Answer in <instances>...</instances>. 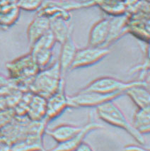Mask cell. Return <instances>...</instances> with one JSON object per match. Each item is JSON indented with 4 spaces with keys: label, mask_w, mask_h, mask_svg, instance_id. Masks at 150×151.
<instances>
[{
    "label": "cell",
    "mask_w": 150,
    "mask_h": 151,
    "mask_svg": "<svg viewBox=\"0 0 150 151\" xmlns=\"http://www.w3.org/2000/svg\"><path fill=\"white\" fill-rule=\"evenodd\" d=\"M6 67L9 78L23 92L29 91L31 82L41 70L31 53L8 63Z\"/></svg>",
    "instance_id": "1"
},
{
    "label": "cell",
    "mask_w": 150,
    "mask_h": 151,
    "mask_svg": "<svg viewBox=\"0 0 150 151\" xmlns=\"http://www.w3.org/2000/svg\"><path fill=\"white\" fill-rule=\"evenodd\" d=\"M96 111L99 119L103 122L126 131L138 144L142 145L145 144V139L143 135L136 131L123 111L114 102V100L109 101L98 106Z\"/></svg>",
    "instance_id": "2"
},
{
    "label": "cell",
    "mask_w": 150,
    "mask_h": 151,
    "mask_svg": "<svg viewBox=\"0 0 150 151\" xmlns=\"http://www.w3.org/2000/svg\"><path fill=\"white\" fill-rule=\"evenodd\" d=\"M64 78L61 75L58 61L50 68L41 70L29 87V92L48 99L60 87Z\"/></svg>",
    "instance_id": "3"
},
{
    "label": "cell",
    "mask_w": 150,
    "mask_h": 151,
    "mask_svg": "<svg viewBox=\"0 0 150 151\" xmlns=\"http://www.w3.org/2000/svg\"><path fill=\"white\" fill-rule=\"evenodd\" d=\"M136 85L149 86V83L145 80H141L125 82L113 77L105 76L101 77L93 80L81 90L96 92L106 94L119 92L125 94V92L127 89Z\"/></svg>",
    "instance_id": "4"
},
{
    "label": "cell",
    "mask_w": 150,
    "mask_h": 151,
    "mask_svg": "<svg viewBox=\"0 0 150 151\" xmlns=\"http://www.w3.org/2000/svg\"><path fill=\"white\" fill-rule=\"evenodd\" d=\"M125 95L124 93L101 94V93L80 90L79 92L69 96L70 108H93L104 104L109 101L116 100L120 96Z\"/></svg>",
    "instance_id": "5"
},
{
    "label": "cell",
    "mask_w": 150,
    "mask_h": 151,
    "mask_svg": "<svg viewBox=\"0 0 150 151\" xmlns=\"http://www.w3.org/2000/svg\"><path fill=\"white\" fill-rule=\"evenodd\" d=\"M111 52L109 47H92L78 49L69 70L86 68L100 62Z\"/></svg>",
    "instance_id": "6"
},
{
    "label": "cell",
    "mask_w": 150,
    "mask_h": 151,
    "mask_svg": "<svg viewBox=\"0 0 150 151\" xmlns=\"http://www.w3.org/2000/svg\"><path fill=\"white\" fill-rule=\"evenodd\" d=\"M69 108V96L65 91V80L61 82L57 90L47 99L45 120L48 123L55 120Z\"/></svg>",
    "instance_id": "7"
},
{
    "label": "cell",
    "mask_w": 150,
    "mask_h": 151,
    "mask_svg": "<svg viewBox=\"0 0 150 151\" xmlns=\"http://www.w3.org/2000/svg\"><path fill=\"white\" fill-rule=\"evenodd\" d=\"M103 128L104 126L102 124H99L94 121H91L83 126V129L79 134L66 141L57 143L56 146L45 151H74L76 147L79 146V144L84 140L87 135L89 134L92 131L101 129Z\"/></svg>",
    "instance_id": "8"
},
{
    "label": "cell",
    "mask_w": 150,
    "mask_h": 151,
    "mask_svg": "<svg viewBox=\"0 0 150 151\" xmlns=\"http://www.w3.org/2000/svg\"><path fill=\"white\" fill-rule=\"evenodd\" d=\"M60 55L59 58V66L62 76L64 78L66 73L70 69L74 56L78 48L73 38V30L69 32L67 38L62 43Z\"/></svg>",
    "instance_id": "9"
},
{
    "label": "cell",
    "mask_w": 150,
    "mask_h": 151,
    "mask_svg": "<svg viewBox=\"0 0 150 151\" xmlns=\"http://www.w3.org/2000/svg\"><path fill=\"white\" fill-rule=\"evenodd\" d=\"M109 33V19H104L96 23L91 29L89 46L107 47Z\"/></svg>",
    "instance_id": "10"
},
{
    "label": "cell",
    "mask_w": 150,
    "mask_h": 151,
    "mask_svg": "<svg viewBox=\"0 0 150 151\" xmlns=\"http://www.w3.org/2000/svg\"><path fill=\"white\" fill-rule=\"evenodd\" d=\"M43 134L31 133L11 145V151H45Z\"/></svg>",
    "instance_id": "11"
},
{
    "label": "cell",
    "mask_w": 150,
    "mask_h": 151,
    "mask_svg": "<svg viewBox=\"0 0 150 151\" xmlns=\"http://www.w3.org/2000/svg\"><path fill=\"white\" fill-rule=\"evenodd\" d=\"M50 27V19L44 16L36 17L27 29V38L30 47L42 36L48 32Z\"/></svg>",
    "instance_id": "12"
},
{
    "label": "cell",
    "mask_w": 150,
    "mask_h": 151,
    "mask_svg": "<svg viewBox=\"0 0 150 151\" xmlns=\"http://www.w3.org/2000/svg\"><path fill=\"white\" fill-rule=\"evenodd\" d=\"M82 129L83 126L64 124L55 126L53 129H46L45 133L49 135L57 143H60L79 134Z\"/></svg>",
    "instance_id": "13"
},
{
    "label": "cell",
    "mask_w": 150,
    "mask_h": 151,
    "mask_svg": "<svg viewBox=\"0 0 150 151\" xmlns=\"http://www.w3.org/2000/svg\"><path fill=\"white\" fill-rule=\"evenodd\" d=\"M47 111V99L38 94H33L29 106L26 116L32 122L45 120Z\"/></svg>",
    "instance_id": "14"
},
{
    "label": "cell",
    "mask_w": 150,
    "mask_h": 151,
    "mask_svg": "<svg viewBox=\"0 0 150 151\" xmlns=\"http://www.w3.org/2000/svg\"><path fill=\"white\" fill-rule=\"evenodd\" d=\"M125 95L128 96L137 109L149 107L150 92L149 86L136 85L130 87L125 92Z\"/></svg>",
    "instance_id": "15"
},
{
    "label": "cell",
    "mask_w": 150,
    "mask_h": 151,
    "mask_svg": "<svg viewBox=\"0 0 150 151\" xmlns=\"http://www.w3.org/2000/svg\"><path fill=\"white\" fill-rule=\"evenodd\" d=\"M132 126L142 135L149 134L150 132L149 107L137 109L133 116Z\"/></svg>",
    "instance_id": "16"
},
{
    "label": "cell",
    "mask_w": 150,
    "mask_h": 151,
    "mask_svg": "<svg viewBox=\"0 0 150 151\" xmlns=\"http://www.w3.org/2000/svg\"><path fill=\"white\" fill-rule=\"evenodd\" d=\"M50 31L53 33L57 42H59L60 44L67 38L69 32L72 30L71 27L68 26L64 20L62 18L54 19L50 20Z\"/></svg>",
    "instance_id": "17"
},
{
    "label": "cell",
    "mask_w": 150,
    "mask_h": 151,
    "mask_svg": "<svg viewBox=\"0 0 150 151\" xmlns=\"http://www.w3.org/2000/svg\"><path fill=\"white\" fill-rule=\"evenodd\" d=\"M125 22V17H121L109 20V33L106 46L109 47L110 44L116 41L123 35L126 25Z\"/></svg>",
    "instance_id": "18"
},
{
    "label": "cell",
    "mask_w": 150,
    "mask_h": 151,
    "mask_svg": "<svg viewBox=\"0 0 150 151\" xmlns=\"http://www.w3.org/2000/svg\"><path fill=\"white\" fill-rule=\"evenodd\" d=\"M30 53L40 70H43L46 68L51 61L53 58V49H41L31 51Z\"/></svg>",
    "instance_id": "19"
},
{
    "label": "cell",
    "mask_w": 150,
    "mask_h": 151,
    "mask_svg": "<svg viewBox=\"0 0 150 151\" xmlns=\"http://www.w3.org/2000/svg\"><path fill=\"white\" fill-rule=\"evenodd\" d=\"M56 42V39L54 36L53 33L50 29L48 32L42 36L37 41L35 42L34 45H31V51L41 50V49H53Z\"/></svg>",
    "instance_id": "20"
},
{
    "label": "cell",
    "mask_w": 150,
    "mask_h": 151,
    "mask_svg": "<svg viewBox=\"0 0 150 151\" xmlns=\"http://www.w3.org/2000/svg\"><path fill=\"white\" fill-rule=\"evenodd\" d=\"M19 10L20 9L17 7L16 5H15L14 7L0 14V25L4 27H9L13 25L18 19Z\"/></svg>",
    "instance_id": "21"
},
{
    "label": "cell",
    "mask_w": 150,
    "mask_h": 151,
    "mask_svg": "<svg viewBox=\"0 0 150 151\" xmlns=\"http://www.w3.org/2000/svg\"><path fill=\"white\" fill-rule=\"evenodd\" d=\"M42 3L43 0H16V5L19 9L33 12L41 7Z\"/></svg>",
    "instance_id": "22"
},
{
    "label": "cell",
    "mask_w": 150,
    "mask_h": 151,
    "mask_svg": "<svg viewBox=\"0 0 150 151\" xmlns=\"http://www.w3.org/2000/svg\"><path fill=\"white\" fill-rule=\"evenodd\" d=\"M16 114L14 109L6 108L0 110V130L9 124L14 120Z\"/></svg>",
    "instance_id": "23"
},
{
    "label": "cell",
    "mask_w": 150,
    "mask_h": 151,
    "mask_svg": "<svg viewBox=\"0 0 150 151\" xmlns=\"http://www.w3.org/2000/svg\"><path fill=\"white\" fill-rule=\"evenodd\" d=\"M123 151H149L148 148L143 147L142 145L140 144H130V145H126L123 147Z\"/></svg>",
    "instance_id": "24"
},
{
    "label": "cell",
    "mask_w": 150,
    "mask_h": 151,
    "mask_svg": "<svg viewBox=\"0 0 150 151\" xmlns=\"http://www.w3.org/2000/svg\"><path fill=\"white\" fill-rule=\"evenodd\" d=\"M74 151H94L92 147L86 142L84 140L79 144V145L76 148Z\"/></svg>",
    "instance_id": "25"
},
{
    "label": "cell",
    "mask_w": 150,
    "mask_h": 151,
    "mask_svg": "<svg viewBox=\"0 0 150 151\" xmlns=\"http://www.w3.org/2000/svg\"><path fill=\"white\" fill-rule=\"evenodd\" d=\"M10 82H11V80L9 78L0 74V90L9 85Z\"/></svg>",
    "instance_id": "26"
},
{
    "label": "cell",
    "mask_w": 150,
    "mask_h": 151,
    "mask_svg": "<svg viewBox=\"0 0 150 151\" xmlns=\"http://www.w3.org/2000/svg\"><path fill=\"white\" fill-rule=\"evenodd\" d=\"M0 151H11V145L4 140H1L0 141Z\"/></svg>",
    "instance_id": "27"
},
{
    "label": "cell",
    "mask_w": 150,
    "mask_h": 151,
    "mask_svg": "<svg viewBox=\"0 0 150 151\" xmlns=\"http://www.w3.org/2000/svg\"><path fill=\"white\" fill-rule=\"evenodd\" d=\"M6 108H8L7 104H6V99H5L4 96H0V110H2Z\"/></svg>",
    "instance_id": "28"
},
{
    "label": "cell",
    "mask_w": 150,
    "mask_h": 151,
    "mask_svg": "<svg viewBox=\"0 0 150 151\" xmlns=\"http://www.w3.org/2000/svg\"><path fill=\"white\" fill-rule=\"evenodd\" d=\"M1 140H1V136H0V141H1Z\"/></svg>",
    "instance_id": "29"
}]
</instances>
